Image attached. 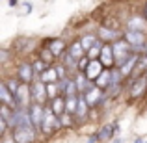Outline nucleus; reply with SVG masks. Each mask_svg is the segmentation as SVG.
<instances>
[{
    "mask_svg": "<svg viewBox=\"0 0 147 143\" xmlns=\"http://www.w3.org/2000/svg\"><path fill=\"white\" fill-rule=\"evenodd\" d=\"M7 6H9V7H19V6H21V2H19V0H9Z\"/></svg>",
    "mask_w": 147,
    "mask_h": 143,
    "instance_id": "31",
    "label": "nucleus"
},
{
    "mask_svg": "<svg viewBox=\"0 0 147 143\" xmlns=\"http://www.w3.org/2000/svg\"><path fill=\"white\" fill-rule=\"evenodd\" d=\"M110 73H112V86H123V84H125V78H123L121 71H119L117 67H114Z\"/></svg>",
    "mask_w": 147,
    "mask_h": 143,
    "instance_id": "27",
    "label": "nucleus"
},
{
    "mask_svg": "<svg viewBox=\"0 0 147 143\" xmlns=\"http://www.w3.org/2000/svg\"><path fill=\"white\" fill-rule=\"evenodd\" d=\"M30 61H32V67H34V71H36L37 78H39V76H41V75H43V73H45V71L49 69V65L45 63V61H41V60H39L37 56H34V58H32Z\"/></svg>",
    "mask_w": 147,
    "mask_h": 143,
    "instance_id": "25",
    "label": "nucleus"
},
{
    "mask_svg": "<svg viewBox=\"0 0 147 143\" xmlns=\"http://www.w3.org/2000/svg\"><path fill=\"white\" fill-rule=\"evenodd\" d=\"M32 43H34L32 37H17L13 43V56H15V52L19 56H26L28 50H32Z\"/></svg>",
    "mask_w": 147,
    "mask_h": 143,
    "instance_id": "15",
    "label": "nucleus"
},
{
    "mask_svg": "<svg viewBox=\"0 0 147 143\" xmlns=\"http://www.w3.org/2000/svg\"><path fill=\"white\" fill-rule=\"evenodd\" d=\"M145 143H147V141H145Z\"/></svg>",
    "mask_w": 147,
    "mask_h": 143,
    "instance_id": "36",
    "label": "nucleus"
},
{
    "mask_svg": "<svg viewBox=\"0 0 147 143\" xmlns=\"http://www.w3.org/2000/svg\"><path fill=\"white\" fill-rule=\"evenodd\" d=\"M142 13H144V17L147 19V2L144 4V9H142Z\"/></svg>",
    "mask_w": 147,
    "mask_h": 143,
    "instance_id": "32",
    "label": "nucleus"
},
{
    "mask_svg": "<svg viewBox=\"0 0 147 143\" xmlns=\"http://www.w3.org/2000/svg\"><path fill=\"white\" fill-rule=\"evenodd\" d=\"M84 99H86V102L90 104L91 110H97L100 104H102V100L106 99V93H104L102 89H99V87L95 86V82H93V86L84 93Z\"/></svg>",
    "mask_w": 147,
    "mask_h": 143,
    "instance_id": "6",
    "label": "nucleus"
},
{
    "mask_svg": "<svg viewBox=\"0 0 147 143\" xmlns=\"http://www.w3.org/2000/svg\"><path fill=\"white\" fill-rule=\"evenodd\" d=\"M36 56H37V58H39V60H41V61H45V63H47V65H49V67H54V65H56V63H58V60H56V56H54V54H52V52H50V50H49L47 47H45V45H41V47H39V48H37V50H36Z\"/></svg>",
    "mask_w": 147,
    "mask_h": 143,
    "instance_id": "18",
    "label": "nucleus"
},
{
    "mask_svg": "<svg viewBox=\"0 0 147 143\" xmlns=\"http://www.w3.org/2000/svg\"><path fill=\"white\" fill-rule=\"evenodd\" d=\"M49 108L52 110V113L56 115V117H61V115L65 113V108H67V100H65V97H56L54 100H50Z\"/></svg>",
    "mask_w": 147,
    "mask_h": 143,
    "instance_id": "20",
    "label": "nucleus"
},
{
    "mask_svg": "<svg viewBox=\"0 0 147 143\" xmlns=\"http://www.w3.org/2000/svg\"><path fill=\"white\" fill-rule=\"evenodd\" d=\"M4 82V86L9 89V93L13 95V97H17V93H19V87H21V82H19L17 78H15V75H11V76H6V78L2 80Z\"/></svg>",
    "mask_w": 147,
    "mask_h": 143,
    "instance_id": "24",
    "label": "nucleus"
},
{
    "mask_svg": "<svg viewBox=\"0 0 147 143\" xmlns=\"http://www.w3.org/2000/svg\"><path fill=\"white\" fill-rule=\"evenodd\" d=\"M60 123H61V128H75L76 126V119L73 117V115H69V113H63L60 117Z\"/></svg>",
    "mask_w": 147,
    "mask_h": 143,
    "instance_id": "26",
    "label": "nucleus"
},
{
    "mask_svg": "<svg viewBox=\"0 0 147 143\" xmlns=\"http://www.w3.org/2000/svg\"><path fill=\"white\" fill-rule=\"evenodd\" d=\"M11 58H15V56H13V54H11V52H9V50H7L6 47L0 50V63H4V65H6V63H7V60H11Z\"/></svg>",
    "mask_w": 147,
    "mask_h": 143,
    "instance_id": "28",
    "label": "nucleus"
},
{
    "mask_svg": "<svg viewBox=\"0 0 147 143\" xmlns=\"http://www.w3.org/2000/svg\"><path fill=\"white\" fill-rule=\"evenodd\" d=\"M67 54H71L75 60H82V58L86 56V50H84V47H82V43H80L78 37H76V39H73V41H69Z\"/></svg>",
    "mask_w": 147,
    "mask_h": 143,
    "instance_id": "17",
    "label": "nucleus"
},
{
    "mask_svg": "<svg viewBox=\"0 0 147 143\" xmlns=\"http://www.w3.org/2000/svg\"><path fill=\"white\" fill-rule=\"evenodd\" d=\"M102 71H104V67H102L100 61H91V63L88 65V69H86L84 75H86V78L90 80V82H95V80L102 75Z\"/></svg>",
    "mask_w": 147,
    "mask_h": 143,
    "instance_id": "19",
    "label": "nucleus"
},
{
    "mask_svg": "<svg viewBox=\"0 0 147 143\" xmlns=\"http://www.w3.org/2000/svg\"><path fill=\"white\" fill-rule=\"evenodd\" d=\"M99 61L102 63V67H104V69H108V71H112V69L115 67V56H114V48H112V45L104 43Z\"/></svg>",
    "mask_w": 147,
    "mask_h": 143,
    "instance_id": "14",
    "label": "nucleus"
},
{
    "mask_svg": "<svg viewBox=\"0 0 147 143\" xmlns=\"http://www.w3.org/2000/svg\"><path fill=\"white\" fill-rule=\"evenodd\" d=\"M32 102L41 104V106H49V93H47V84H43L39 78L32 84Z\"/></svg>",
    "mask_w": 147,
    "mask_h": 143,
    "instance_id": "5",
    "label": "nucleus"
},
{
    "mask_svg": "<svg viewBox=\"0 0 147 143\" xmlns=\"http://www.w3.org/2000/svg\"><path fill=\"white\" fill-rule=\"evenodd\" d=\"M60 130H63V128H61V123H60V117H56V115L52 113V110L47 106L43 123H41V128H39V134H43L45 138H50L52 134L60 132Z\"/></svg>",
    "mask_w": 147,
    "mask_h": 143,
    "instance_id": "2",
    "label": "nucleus"
},
{
    "mask_svg": "<svg viewBox=\"0 0 147 143\" xmlns=\"http://www.w3.org/2000/svg\"><path fill=\"white\" fill-rule=\"evenodd\" d=\"M97 37L102 43H108V45H112V43H115V41H119L123 37V34L121 32H115V30H110V28H106V26H102L100 24L99 28H97Z\"/></svg>",
    "mask_w": 147,
    "mask_h": 143,
    "instance_id": "11",
    "label": "nucleus"
},
{
    "mask_svg": "<svg viewBox=\"0 0 147 143\" xmlns=\"http://www.w3.org/2000/svg\"><path fill=\"white\" fill-rule=\"evenodd\" d=\"M125 30L147 34V19L144 17V13H142V11H134V13H130L129 19L125 21Z\"/></svg>",
    "mask_w": 147,
    "mask_h": 143,
    "instance_id": "4",
    "label": "nucleus"
},
{
    "mask_svg": "<svg viewBox=\"0 0 147 143\" xmlns=\"http://www.w3.org/2000/svg\"><path fill=\"white\" fill-rule=\"evenodd\" d=\"M144 54H145V56H147V45H145V52H144Z\"/></svg>",
    "mask_w": 147,
    "mask_h": 143,
    "instance_id": "35",
    "label": "nucleus"
},
{
    "mask_svg": "<svg viewBox=\"0 0 147 143\" xmlns=\"http://www.w3.org/2000/svg\"><path fill=\"white\" fill-rule=\"evenodd\" d=\"M112 143H123V138H115V140L112 141Z\"/></svg>",
    "mask_w": 147,
    "mask_h": 143,
    "instance_id": "34",
    "label": "nucleus"
},
{
    "mask_svg": "<svg viewBox=\"0 0 147 143\" xmlns=\"http://www.w3.org/2000/svg\"><path fill=\"white\" fill-rule=\"evenodd\" d=\"M43 45L56 56V60H60V58L67 52V45L69 43H65L63 37H49L47 41H43Z\"/></svg>",
    "mask_w": 147,
    "mask_h": 143,
    "instance_id": "8",
    "label": "nucleus"
},
{
    "mask_svg": "<svg viewBox=\"0 0 147 143\" xmlns=\"http://www.w3.org/2000/svg\"><path fill=\"white\" fill-rule=\"evenodd\" d=\"M134 143H145V141H144V138L138 136V138H134Z\"/></svg>",
    "mask_w": 147,
    "mask_h": 143,
    "instance_id": "33",
    "label": "nucleus"
},
{
    "mask_svg": "<svg viewBox=\"0 0 147 143\" xmlns=\"http://www.w3.org/2000/svg\"><path fill=\"white\" fill-rule=\"evenodd\" d=\"M90 115H91V108H90V104L86 102L84 95H78V108H76V113H75L76 125H84L86 121H90Z\"/></svg>",
    "mask_w": 147,
    "mask_h": 143,
    "instance_id": "10",
    "label": "nucleus"
},
{
    "mask_svg": "<svg viewBox=\"0 0 147 143\" xmlns=\"http://www.w3.org/2000/svg\"><path fill=\"white\" fill-rule=\"evenodd\" d=\"M15 78L19 80L21 84H26V86H32L34 82L37 80V75L32 67V61L30 60H21L15 63Z\"/></svg>",
    "mask_w": 147,
    "mask_h": 143,
    "instance_id": "1",
    "label": "nucleus"
},
{
    "mask_svg": "<svg viewBox=\"0 0 147 143\" xmlns=\"http://www.w3.org/2000/svg\"><path fill=\"white\" fill-rule=\"evenodd\" d=\"M45 110H47V106H41V104H36V102H32V106L28 108V115H30V119H32V123H34L37 132H39L41 123H43Z\"/></svg>",
    "mask_w": 147,
    "mask_h": 143,
    "instance_id": "12",
    "label": "nucleus"
},
{
    "mask_svg": "<svg viewBox=\"0 0 147 143\" xmlns=\"http://www.w3.org/2000/svg\"><path fill=\"white\" fill-rule=\"evenodd\" d=\"M112 48H114V56H115V67H121L123 63H127V61L134 56L132 47H130L123 37L119 41H115V43H112Z\"/></svg>",
    "mask_w": 147,
    "mask_h": 143,
    "instance_id": "3",
    "label": "nucleus"
},
{
    "mask_svg": "<svg viewBox=\"0 0 147 143\" xmlns=\"http://www.w3.org/2000/svg\"><path fill=\"white\" fill-rule=\"evenodd\" d=\"M37 130L36 128H19L11 132L13 143H37Z\"/></svg>",
    "mask_w": 147,
    "mask_h": 143,
    "instance_id": "7",
    "label": "nucleus"
},
{
    "mask_svg": "<svg viewBox=\"0 0 147 143\" xmlns=\"http://www.w3.org/2000/svg\"><path fill=\"white\" fill-rule=\"evenodd\" d=\"M95 132H97L100 143H110V141H114L115 140V121L114 123H106V125L99 126Z\"/></svg>",
    "mask_w": 147,
    "mask_h": 143,
    "instance_id": "13",
    "label": "nucleus"
},
{
    "mask_svg": "<svg viewBox=\"0 0 147 143\" xmlns=\"http://www.w3.org/2000/svg\"><path fill=\"white\" fill-rule=\"evenodd\" d=\"M95 86H97L99 89H102V91H106L108 87L112 86V73L108 71V69H104V71H102V75H100L99 78L95 80Z\"/></svg>",
    "mask_w": 147,
    "mask_h": 143,
    "instance_id": "23",
    "label": "nucleus"
},
{
    "mask_svg": "<svg viewBox=\"0 0 147 143\" xmlns=\"http://www.w3.org/2000/svg\"><path fill=\"white\" fill-rule=\"evenodd\" d=\"M91 61H90V58L88 56H84L82 60H78V73H86V69H88V65H90Z\"/></svg>",
    "mask_w": 147,
    "mask_h": 143,
    "instance_id": "29",
    "label": "nucleus"
},
{
    "mask_svg": "<svg viewBox=\"0 0 147 143\" xmlns=\"http://www.w3.org/2000/svg\"><path fill=\"white\" fill-rule=\"evenodd\" d=\"M86 143H100V141H99V136H97V132H91L90 136H88Z\"/></svg>",
    "mask_w": 147,
    "mask_h": 143,
    "instance_id": "30",
    "label": "nucleus"
},
{
    "mask_svg": "<svg viewBox=\"0 0 147 143\" xmlns=\"http://www.w3.org/2000/svg\"><path fill=\"white\" fill-rule=\"evenodd\" d=\"M80 39V43H82V47H84V50H86V54L90 52L91 48L95 47V45L99 43V37H97V34H91V32H88V34H82V36L78 37Z\"/></svg>",
    "mask_w": 147,
    "mask_h": 143,
    "instance_id": "21",
    "label": "nucleus"
},
{
    "mask_svg": "<svg viewBox=\"0 0 147 143\" xmlns=\"http://www.w3.org/2000/svg\"><path fill=\"white\" fill-rule=\"evenodd\" d=\"M145 91H147V75L142 76V78H138V80H132V82L129 84L130 99H134V100L142 99V97L145 95Z\"/></svg>",
    "mask_w": 147,
    "mask_h": 143,
    "instance_id": "9",
    "label": "nucleus"
},
{
    "mask_svg": "<svg viewBox=\"0 0 147 143\" xmlns=\"http://www.w3.org/2000/svg\"><path fill=\"white\" fill-rule=\"evenodd\" d=\"M39 80L43 84H47V86L49 84H58L60 82V76H58V73H56V65H54V67H49L47 71L39 76Z\"/></svg>",
    "mask_w": 147,
    "mask_h": 143,
    "instance_id": "22",
    "label": "nucleus"
},
{
    "mask_svg": "<svg viewBox=\"0 0 147 143\" xmlns=\"http://www.w3.org/2000/svg\"><path fill=\"white\" fill-rule=\"evenodd\" d=\"M0 104H4V106L11 108V110H19L17 100H15V97L9 93V89L4 86V82H0Z\"/></svg>",
    "mask_w": 147,
    "mask_h": 143,
    "instance_id": "16",
    "label": "nucleus"
}]
</instances>
